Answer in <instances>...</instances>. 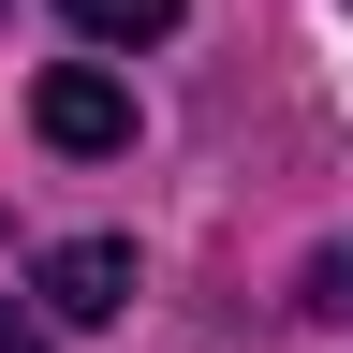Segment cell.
I'll list each match as a JSON object with an SVG mask.
<instances>
[{
	"instance_id": "obj_1",
	"label": "cell",
	"mask_w": 353,
	"mask_h": 353,
	"mask_svg": "<svg viewBox=\"0 0 353 353\" xmlns=\"http://www.w3.org/2000/svg\"><path fill=\"white\" fill-rule=\"evenodd\" d=\"M30 118H44V148H59V162H118V148H132V88H118V74H88V59L44 74V88H30Z\"/></svg>"
},
{
	"instance_id": "obj_2",
	"label": "cell",
	"mask_w": 353,
	"mask_h": 353,
	"mask_svg": "<svg viewBox=\"0 0 353 353\" xmlns=\"http://www.w3.org/2000/svg\"><path fill=\"white\" fill-rule=\"evenodd\" d=\"M44 309H59V324H103V309H132V250H118V236L44 250Z\"/></svg>"
},
{
	"instance_id": "obj_3",
	"label": "cell",
	"mask_w": 353,
	"mask_h": 353,
	"mask_svg": "<svg viewBox=\"0 0 353 353\" xmlns=\"http://www.w3.org/2000/svg\"><path fill=\"white\" fill-rule=\"evenodd\" d=\"M59 15H74L88 44H162V30H176V0H59Z\"/></svg>"
},
{
	"instance_id": "obj_4",
	"label": "cell",
	"mask_w": 353,
	"mask_h": 353,
	"mask_svg": "<svg viewBox=\"0 0 353 353\" xmlns=\"http://www.w3.org/2000/svg\"><path fill=\"white\" fill-rule=\"evenodd\" d=\"M0 353H44V339H30V309H15V294H0Z\"/></svg>"
}]
</instances>
